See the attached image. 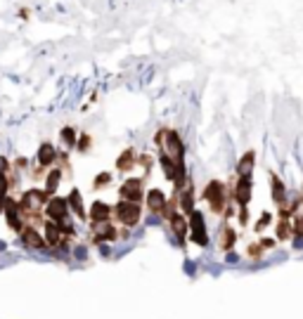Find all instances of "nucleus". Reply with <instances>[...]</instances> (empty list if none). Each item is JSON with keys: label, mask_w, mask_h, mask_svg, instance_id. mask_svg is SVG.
Wrapping results in <instances>:
<instances>
[{"label": "nucleus", "mask_w": 303, "mask_h": 319, "mask_svg": "<svg viewBox=\"0 0 303 319\" xmlns=\"http://www.w3.org/2000/svg\"><path fill=\"white\" fill-rule=\"evenodd\" d=\"M201 199L209 203L211 213L220 215V213H225L228 203L232 201V192H230V187H225V182H220V180H211L204 187V192H201Z\"/></svg>", "instance_id": "f257e3e1"}, {"label": "nucleus", "mask_w": 303, "mask_h": 319, "mask_svg": "<svg viewBox=\"0 0 303 319\" xmlns=\"http://www.w3.org/2000/svg\"><path fill=\"white\" fill-rule=\"evenodd\" d=\"M114 218H116L124 227H135L140 218H143V206L133 201H118L114 206Z\"/></svg>", "instance_id": "f03ea898"}, {"label": "nucleus", "mask_w": 303, "mask_h": 319, "mask_svg": "<svg viewBox=\"0 0 303 319\" xmlns=\"http://www.w3.org/2000/svg\"><path fill=\"white\" fill-rule=\"evenodd\" d=\"M190 237L197 246H209V232H206V222L204 215L199 210H192L190 213Z\"/></svg>", "instance_id": "7ed1b4c3"}, {"label": "nucleus", "mask_w": 303, "mask_h": 319, "mask_svg": "<svg viewBox=\"0 0 303 319\" xmlns=\"http://www.w3.org/2000/svg\"><path fill=\"white\" fill-rule=\"evenodd\" d=\"M118 197H121V201L140 203V201H143V180H140V178L124 180L121 189H118Z\"/></svg>", "instance_id": "20e7f679"}, {"label": "nucleus", "mask_w": 303, "mask_h": 319, "mask_svg": "<svg viewBox=\"0 0 303 319\" xmlns=\"http://www.w3.org/2000/svg\"><path fill=\"white\" fill-rule=\"evenodd\" d=\"M45 213H48V220H55V222H64L69 220V201L64 197H52L45 206Z\"/></svg>", "instance_id": "39448f33"}, {"label": "nucleus", "mask_w": 303, "mask_h": 319, "mask_svg": "<svg viewBox=\"0 0 303 319\" xmlns=\"http://www.w3.org/2000/svg\"><path fill=\"white\" fill-rule=\"evenodd\" d=\"M164 149L173 161H178L183 166V156H185V144L180 140L178 130H166V142H164Z\"/></svg>", "instance_id": "423d86ee"}, {"label": "nucleus", "mask_w": 303, "mask_h": 319, "mask_svg": "<svg viewBox=\"0 0 303 319\" xmlns=\"http://www.w3.org/2000/svg\"><path fill=\"white\" fill-rule=\"evenodd\" d=\"M232 201L239 203V208H247V203L251 201V178H237L235 187H232Z\"/></svg>", "instance_id": "0eeeda50"}, {"label": "nucleus", "mask_w": 303, "mask_h": 319, "mask_svg": "<svg viewBox=\"0 0 303 319\" xmlns=\"http://www.w3.org/2000/svg\"><path fill=\"white\" fill-rule=\"evenodd\" d=\"M145 203H147V208L152 210V213H166V208H168V199H166V194L161 189H149L147 192V197H145Z\"/></svg>", "instance_id": "6e6552de"}, {"label": "nucleus", "mask_w": 303, "mask_h": 319, "mask_svg": "<svg viewBox=\"0 0 303 319\" xmlns=\"http://www.w3.org/2000/svg\"><path fill=\"white\" fill-rule=\"evenodd\" d=\"M114 215V208L105 201H95L88 210V218L93 220V225H102V222H109V218Z\"/></svg>", "instance_id": "1a4fd4ad"}, {"label": "nucleus", "mask_w": 303, "mask_h": 319, "mask_svg": "<svg viewBox=\"0 0 303 319\" xmlns=\"http://www.w3.org/2000/svg\"><path fill=\"white\" fill-rule=\"evenodd\" d=\"M168 222H171V229L175 232V237L180 241L185 239L187 232H190V220H185V215L180 213V210H173V213L168 215Z\"/></svg>", "instance_id": "9d476101"}, {"label": "nucleus", "mask_w": 303, "mask_h": 319, "mask_svg": "<svg viewBox=\"0 0 303 319\" xmlns=\"http://www.w3.org/2000/svg\"><path fill=\"white\" fill-rule=\"evenodd\" d=\"M22 239H24V244L29 246V248H33V251H43V248H48L45 237L43 234H38L36 227H26L24 232H22Z\"/></svg>", "instance_id": "9b49d317"}, {"label": "nucleus", "mask_w": 303, "mask_h": 319, "mask_svg": "<svg viewBox=\"0 0 303 319\" xmlns=\"http://www.w3.org/2000/svg\"><path fill=\"white\" fill-rule=\"evenodd\" d=\"M254 168H256V152L249 149V152L237 161V178H251Z\"/></svg>", "instance_id": "f8f14e48"}, {"label": "nucleus", "mask_w": 303, "mask_h": 319, "mask_svg": "<svg viewBox=\"0 0 303 319\" xmlns=\"http://www.w3.org/2000/svg\"><path fill=\"white\" fill-rule=\"evenodd\" d=\"M93 232H95V237H93V241H95V244H105V241H114V239L118 237L116 227H114L112 222H102V225H95V227H93Z\"/></svg>", "instance_id": "ddd939ff"}, {"label": "nucleus", "mask_w": 303, "mask_h": 319, "mask_svg": "<svg viewBox=\"0 0 303 319\" xmlns=\"http://www.w3.org/2000/svg\"><path fill=\"white\" fill-rule=\"evenodd\" d=\"M57 156H59V152H57V149L52 147L50 142H43V144L38 147V166L50 168L57 161Z\"/></svg>", "instance_id": "4468645a"}, {"label": "nucleus", "mask_w": 303, "mask_h": 319, "mask_svg": "<svg viewBox=\"0 0 303 319\" xmlns=\"http://www.w3.org/2000/svg\"><path fill=\"white\" fill-rule=\"evenodd\" d=\"M43 237H45V241H48V246H59V241L64 239V234H62V229H59V225H57L55 220H45L43 222Z\"/></svg>", "instance_id": "2eb2a0df"}, {"label": "nucleus", "mask_w": 303, "mask_h": 319, "mask_svg": "<svg viewBox=\"0 0 303 319\" xmlns=\"http://www.w3.org/2000/svg\"><path fill=\"white\" fill-rule=\"evenodd\" d=\"M270 194H272V201L277 203V206H285L287 203V189H285V182L270 173Z\"/></svg>", "instance_id": "dca6fc26"}, {"label": "nucleus", "mask_w": 303, "mask_h": 319, "mask_svg": "<svg viewBox=\"0 0 303 319\" xmlns=\"http://www.w3.org/2000/svg\"><path fill=\"white\" fill-rule=\"evenodd\" d=\"M135 163H137V152L133 147H128L121 156L116 159V171H121V173H130L133 168H135Z\"/></svg>", "instance_id": "f3484780"}, {"label": "nucleus", "mask_w": 303, "mask_h": 319, "mask_svg": "<svg viewBox=\"0 0 303 319\" xmlns=\"http://www.w3.org/2000/svg\"><path fill=\"white\" fill-rule=\"evenodd\" d=\"M59 182H62V168H50L48 175H45V194L50 199L55 197V192L59 189Z\"/></svg>", "instance_id": "a211bd4d"}, {"label": "nucleus", "mask_w": 303, "mask_h": 319, "mask_svg": "<svg viewBox=\"0 0 303 319\" xmlns=\"http://www.w3.org/2000/svg\"><path fill=\"white\" fill-rule=\"evenodd\" d=\"M235 244H237V229L225 225L223 232H220V248H223V251H232Z\"/></svg>", "instance_id": "6ab92c4d"}, {"label": "nucleus", "mask_w": 303, "mask_h": 319, "mask_svg": "<svg viewBox=\"0 0 303 319\" xmlns=\"http://www.w3.org/2000/svg\"><path fill=\"white\" fill-rule=\"evenodd\" d=\"M67 201H69V208L76 213V218L86 220V208H83V201H80V192L78 189H71V194L67 197Z\"/></svg>", "instance_id": "aec40b11"}, {"label": "nucleus", "mask_w": 303, "mask_h": 319, "mask_svg": "<svg viewBox=\"0 0 303 319\" xmlns=\"http://www.w3.org/2000/svg\"><path fill=\"white\" fill-rule=\"evenodd\" d=\"M275 239H277V241L294 239V225H291L289 220H279L277 227H275Z\"/></svg>", "instance_id": "412c9836"}, {"label": "nucleus", "mask_w": 303, "mask_h": 319, "mask_svg": "<svg viewBox=\"0 0 303 319\" xmlns=\"http://www.w3.org/2000/svg\"><path fill=\"white\" fill-rule=\"evenodd\" d=\"M59 137H62V142L67 144V147H76V142H78V137H76V130L71 128V125H64V128L59 130Z\"/></svg>", "instance_id": "4be33fe9"}, {"label": "nucleus", "mask_w": 303, "mask_h": 319, "mask_svg": "<svg viewBox=\"0 0 303 319\" xmlns=\"http://www.w3.org/2000/svg\"><path fill=\"white\" fill-rule=\"evenodd\" d=\"M109 182H112V175H109V173H99L93 182V189H102V187H107Z\"/></svg>", "instance_id": "5701e85b"}, {"label": "nucleus", "mask_w": 303, "mask_h": 319, "mask_svg": "<svg viewBox=\"0 0 303 319\" xmlns=\"http://www.w3.org/2000/svg\"><path fill=\"white\" fill-rule=\"evenodd\" d=\"M90 144H93V140H90V135H86V133H83V135L78 137V142H76L78 152H83V154H86L88 149H90Z\"/></svg>", "instance_id": "b1692460"}, {"label": "nucleus", "mask_w": 303, "mask_h": 319, "mask_svg": "<svg viewBox=\"0 0 303 319\" xmlns=\"http://www.w3.org/2000/svg\"><path fill=\"white\" fill-rule=\"evenodd\" d=\"M294 237H301L303 239V215H294Z\"/></svg>", "instance_id": "393cba45"}, {"label": "nucleus", "mask_w": 303, "mask_h": 319, "mask_svg": "<svg viewBox=\"0 0 303 319\" xmlns=\"http://www.w3.org/2000/svg\"><path fill=\"white\" fill-rule=\"evenodd\" d=\"M270 220H272V215H270V213H263V215H260L258 222H256V232H263V229L270 225Z\"/></svg>", "instance_id": "a878e982"}, {"label": "nucleus", "mask_w": 303, "mask_h": 319, "mask_svg": "<svg viewBox=\"0 0 303 319\" xmlns=\"http://www.w3.org/2000/svg\"><path fill=\"white\" fill-rule=\"evenodd\" d=\"M10 194V178L5 173H0V197H7Z\"/></svg>", "instance_id": "bb28decb"}, {"label": "nucleus", "mask_w": 303, "mask_h": 319, "mask_svg": "<svg viewBox=\"0 0 303 319\" xmlns=\"http://www.w3.org/2000/svg\"><path fill=\"white\" fill-rule=\"evenodd\" d=\"M137 163H140V166H143L145 171H149L154 161H152V156H149V154H143V156H137Z\"/></svg>", "instance_id": "cd10ccee"}, {"label": "nucleus", "mask_w": 303, "mask_h": 319, "mask_svg": "<svg viewBox=\"0 0 303 319\" xmlns=\"http://www.w3.org/2000/svg\"><path fill=\"white\" fill-rule=\"evenodd\" d=\"M164 142H166V128H159L154 135V144L156 147H164Z\"/></svg>", "instance_id": "c85d7f7f"}, {"label": "nucleus", "mask_w": 303, "mask_h": 319, "mask_svg": "<svg viewBox=\"0 0 303 319\" xmlns=\"http://www.w3.org/2000/svg\"><path fill=\"white\" fill-rule=\"evenodd\" d=\"M249 256H251V258H260V256H263V246H260V244H251V246H249Z\"/></svg>", "instance_id": "c756f323"}, {"label": "nucleus", "mask_w": 303, "mask_h": 319, "mask_svg": "<svg viewBox=\"0 0 303 319\" xmlns=\"http://www.w3.org/2000/svg\"><path fill=\"white\" fill-rule=\"evenodd\" d=\"M258 244L263 246V251H268V248H272V246L277 244V239H270V237H268V239H260Z\"/></svg>", "instance_id": "7c9ffc66"}, {"label": "nucleus", "mask_w": 303, "mask_h": 319, "mask_svg": "<svg viewBox=\"0 0 303 319\" xmlns=\"http://www.w3.org/2000/svg\"><path fill=\"white\" fill-rule=\"evenodd\" d=\"M7 171H12V166H10V161H7L5 156H0V173H5L7 175Z\"/></svg>", "instance_id": "2f4dec72"}, {"label": "nucleus", "mask_w": 303, "mask_h": 319, "mask_svg": "<svg viewBox=\"0 0 303 319\" xmlns=\"http://www.w3.org/2000/svg\"><path fill=\"white\" fill-rule=\"evenodd\" d=\"M26 163H29V161H26L24 156H19V159L14 161V168H19V171H22V168H26Z\"/></svg>", "instance_id": "473e14b6"}, {"label": "nucleus", "mask_w": 303, "mask_h": 319, "mask_svg": "<svg viewBox=\"0 0 303 319\" xmlns=\"http://www.w3.org/2000/svg\"><path fill=\"white\" fill-rule=\"evenodd\" d=\"M5 203H7V197H0V213H5Z\"/></svg>", "instance_id": "72a5a7b5"}]
</instances>
